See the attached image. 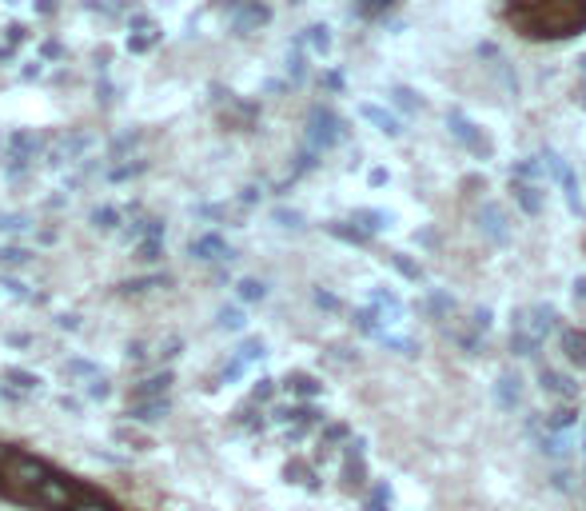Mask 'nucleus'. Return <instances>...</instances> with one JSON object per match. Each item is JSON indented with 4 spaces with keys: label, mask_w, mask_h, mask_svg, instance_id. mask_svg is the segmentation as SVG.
I'll return each mask as SVG.
<instances>
[{
    "label": "nucleus",
    "mask_w": 586,
    "mask_h": 511,
    "mask_svg": "<svg viewBox=\"0 0 586 511\" xmlns=\"http://www.w3.org/2000/svg\"><path fill=\"white\" fill-rule=\"evenodd\" d=\"M499 20L531 44H563L586 32V0H499Z\"/></svg>",
    "instance_id": "f03ea898"
},
{
    "label": "nucleus",
    "mask_w": 586,
    "mask_h": 511,
    "mask_svg": "<svg viewBox=\"0 0 586 511\" xmlns=\"http://www.w3.org/2000/svg\"><path fill=\"white\" fill-rule=\"evenodd\" d=\"M0 496L44 511H124L104 492L80 484L76 476H64L52 464L20 456L4 444H0Z\"/></svg>",
    "instance_id": "f257e3e1"
}]
</instances>
